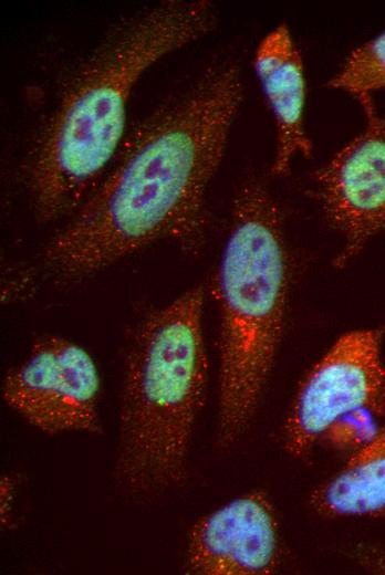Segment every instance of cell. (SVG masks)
<instances>
[{"label":"cell","instance_id":"1","mask_svg":"<svg viewBox=\"0 0 385 575\" xmlns=\"http://www.w3.org/2000/svg\"><path fill=\"white\" fill-rule=\"evenodd\" d=\"M243 100L239 69H209L124 139L112 170L50 241L45 262L82 278L160 240L187 252L202 245L206 194Z\"/></svg>","mask_w":385,"mask_h":575},{"label":"cell","instance_id":"2","mask_svg":"<svg viewBox=\"0 0 385 575\" xmlns=\"http://www.w3.org/2000/svg\"><path fill=\"white\" fill-rule=\"evenodd\" d=\"M206 0H165L121 22L83 62L34 143L25 184L41 222L75 212L100 182L125 132L131 94L156 62L202 38Z\"/></svg>","mask_w":385,"mask_h":575},{"label":"cell","instance_id":"3","mask_svg":"<svg viewBox=\"0 0 385 575\" xmlns=\"http://www.w3.org/2000/svg\"><path fill=\"white\" fill-rule=\"evenodd\" d=\"M204 302L202 285L189 288L148 311L131 334L114 463L115 483L129 496L155 498L185 480L207 391Z\"/></svg>","mask_w":385,"mask_h":575},{"label":"cell","instance_id":"4","mask_svg":"<svg viewBox=\"0 0 385 575\" xmlns=\"http://www.w3.org/2000/svg\"><path fill=\"white\" fill-rule=\"evenodd\" d=\"M289 258L279 207L257 179L236 191L222 249L219 310L217 436L233 445L250 425L281 343Z\"/></svg>","mask_w":385,"mask_h":575},{"label":"cell","instance_id":"5","mask_svg":"<svg viewBox=\"0 0 385 575\" xmlns=\"http://www.w3.org/2000/svg\"><path fill=\"white\" fill-rule=\"evenodd\" d=\"M379 330L342 335L301 380L282 428L285 452L308 456L326 439L337 448H357L385 415V369Z\"/></svg>","mask_w":385,"mask_h":575},{"label":"cell","instance_id":"6","mask_svg":"<svg viewBox=\"0 0 385 575\" xmlns=\"http://www.w3.org/2000/svg\"><path fill=\"white\" fill-rule=\"evenodd\" d=\"M1 396L48 436L102 432L97 366L84 347L63 336L34 339L23 360L3 376Z\"/></svg>","mask_w":385,"mask_h":575},{"label":"cell","instance_id":"7","mask_svg":"<svg viewBox=\"0 0 385 575\" xmlns=\"http://www.w3.org/2000/svg\"><path fill=\"white\" fill-rule=\"evenodd\" d=\"M365 128L318 171V197L330 226L341 236L335 258L345 266L375 236L385 232V113L363 105Z\"/></svg>","mask_w":385,"mask_h":575},{"label":"cell","instance_id":"8","mask_svg":"<svg viewBox=\"0 0 385 575\" xmlns=\"http://www.w3.org/2000/svg\"><path fill=\"white\" fill-rule=\"evenodd\" d=\"M281 562L280 525L262 491L202 515L188 533L186 571L195 575H271Z\"/></svg>","mask_w":385,"mask_h":575},{"label":"cell","instance_id":"9","mask_svg":"<svg viewBox=\"0 0 385 575\" xmlns=\"http://www.w3.org/2000/svg\"><path fill=\"white\" fill-rule=\"evenodd\" d=\"M253 69L275 124L274 176L288 174L292 160L309 158L312 143L304 125L306 83L302 55L285 23L259 42Z\"/></svg>","mask_w":385,"mask_h":575},{"label":"cell","instance_id":"10","mask_svg":"<svg viewBox=\"0 0 385 575\" xmlns=\"http://www.w3.org/2000/svg\"><path fill=\"white\" fill-rule=\"evenodd\" d=\"M310 505L326 519L385 516V425L311 492Z\"/></svg>","mask_w":385,"mask_h":575},{"label":"cell","instance_id":"11","mask_svg":"<svg viewBox=\"0 0 385 575\" xmlns=\"http://www.w3.org/2000/svg\"><path fill=\"white\" fill-rule=\"evenodd\" d=\"M327 87L353 95L361 104L385 90V31L355 48Z\"/></svg>","mask_w":385,"mask_h":575},{"label":"cell","instance_id":"12","mask_svg":"<svg viewBox=\"0 0 385 575\" xmlns=\"http://www.w3.org/2000/svg\"><path fill=\"white\" fill-rule=\"evenodd\" d=\"M356 561L368 572L385 574V548L370 547L356 553Z\"/></svg>","mask_w":385,"mask_h":575}]
</instances>
